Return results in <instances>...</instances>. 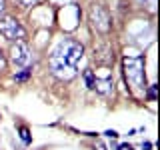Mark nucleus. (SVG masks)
<instances>
[{
	"instance_id": "f257e3e1",
	"label": "nucleus",
	"mask_w": 160,
	"mask_h": 150,
	"mask_svg": "<svg viewBox=\"0 0 160 150\" xmlns=\"http://www.w3.org/2000/svg\"><path fill=\"white\" fill-rule=\"evenodd\" d=\"M84 54V46L74 38H64L50 54V70L60 80H72L76 76V64Z\"/></svg>"
},
{
	"instance_id": "f03ea898",
	"label": "nucleus",
	"mask_w": 160,
	"mask_h": 150,
	"mask_svg": "<svg viewBox=\"0 0 160 150\" xmlns=\"http://www.w3.org/2000/svg\"><path fill=\"white\" fill-rule=\"evenodd\" d=\"M124 66V76H126L128 84L138 92L146 90V72H144V60L140 56H126L122 60Z\"/></svg>"
},
{
	"instance_id": "7ed1b4c3",
	"label": "nucleus",
	"mask_w": 160,
	"mask_h": 150,
	"mask_svg": "<svg viewBox=\"0 0 160 150\" xmlns=\"http://www.w3.org/2000/svg\"><path fill=\"white\" fill-rule=\"evenodd\" d=\"M10 60H12L16 66L26 68L28 64L32 62V52H30L28 44L22 42V40H16V44H12V48H10Z\"/></svg>"
},
{
	"instance_id": "20e7f679",
	"label": "nucleus",
	"mask_w": 160,
	"mask_h": 150,
	"mask_svg": "<svg viewBox=\"0 0 160 150\" xmlns=\"http://www.w3.org/2000/svg\"><path fill=\"white\" fill-rule=\"evenodd\" d=\"M0 34L8 40H22L26 36V30L20 26L18 20L14 18H2L0 20Z\"/></svg>"
},
{
	"instance_id": "39448f33",
	"label": "nucleus",
	"mask_w": 160,
	"mask_h": 150,
	"mask_svg": "<svg viewBox=\"0 0 160 150\" xmlns=\"http://www.w3.org/2000/svg\"><path fill=\"white\" fill-rule=\"evenodd\" d=\"M100 70H102L100 74H94V88L100 94H112L114 84H112V76H110L108 68H100Z\"/></svg>"
},
{
	"instance_id": "423d86ee",
	"label": "nucleus",
	"mask_w": 160,
	"mask_h": 150,
	"mask_svg": "<svg viewBox=\"0 0 160 150\" xmlns=\"http://www.w3.org/2000/svg\"><path fill=\"white\" fill-rule=\"evenodd\" d=\"M90 18H92V24H94V26H96L98 30H102V32L110 28L108 12L102 6H92V10H90Z\"/></svg>"
},
{
	"instance_id": "0eeeda50",
	"label": "nucleus",
	"mask_w": 160,
	"mask_h": 150,
	"mask_svg": "<svg viewBox=\"0 0 160 150\" xmlns=\"http://www.w3.org/2000/svg\"><path fill=\"white\" fill-rule=\"evenodd\" d=\"M84 82L88 88H94V70H84Z\"/></svg>"
},
{
	"instance_id": "6e6552de",
	"label": "nucleus",
	"mask_w": 160,
	"mask_h": 150,
	"mask_svg": "<svg viewBox=\"0 0 160 150\" xmlns=\"http://www.w3.org/2000/svg\"><path fill=\"white\" fill-rule=\"evenodd\" d=\"M18 130H20V138H22L24 142L28 144V142H30V136H28V128H26V126H20Z\"/></svg>"
},
{
	"instance_id": "1a4fd4ad",
	"label": "nucleus",
	"mask_w": 160,
	"mask_h": 150,
	"mask_svg": "<svg viewBox=\"0 0 160 150\" xmlns=\"http://www.w3.org/2000/svg\"><path fill=\"white\" fill-rule=\"evenodd\" d=\"M30 72H32V70H28V68H26V70H22V72H18L14 78H16V80H26V78L30 76Z\"/></svg>"
},
{
	"instance_id": "9d476101",
	"label": "nucleus",
	"mask_w": 160,
	"mask_h": 150,
	"mask_svg": "<svg viewBox=\"0 0 160 150\" xmlns=\"http://www.w3.org/2000/svg\"><path fill=\"white\" fill-rule=\"evenodd\" d=\"M148 98H150V100L156 98V84H152V86L148 88Z\"/></svg>"
},
{
	"instance_id": "9b49d317",
	"label": "nucleus",
	"mask_w": 160,
	"mask_h": 150,
	"mask_svg": "<svg viewBox=\"0 0 160 150\" xmlns=\"http://www.w3.org/2000/svg\"><path fill=\"white\" fill-rule=\"evenodd\" d=\"M18 2H20V4H24V6H32L36 0H18Z\"/></svg>"
},
{
	"instance_id": "f8f14e48",
	"label": "nucleus",
	"mask_w": 160,
	"mask_h": 150,
	"mask_svg": "<svg viewBox=\"0 0 160 150\" xmlns=\"http://www.w3.org/2000/svg\"><path fill=\"white\" fill-rule=\"evenodd\" d=\"M106 136H110V138H118V132H116V130H108Z\"/></svg>"
},
{
	"instance_id": "ddd939ff",
	"label": "nucleus",
	"mask_w": 160,
	"mask_h": 150,
	"mask_svg": "<svg viewBox=\"0 0 160 150\" xmlns=\"http://www.w3.org/2000/svg\"><path fill=\"white\" fill-rule=\"evenodd\" d=\"M4 66H6V60H4L2 52H0V70H4Z\"/></svg>"
},
{
	"instance_id": "4468645a",
	"label": "nucleus",
	"mask_w": 160,
	"mask_h": 150,
	"mask_svg": "<svg viewBox=\"0 0 160 150\" xmlns=\"http://www.w3.org/2000/svg\"><path fill=\"white\" fill-rule=\"evenodd\" d=\"M4 8H6V2H4V0H0V16H2V12H4Z\"/></svg>"
},
{
	"instance_id": "2eb2a0df",
	"label": "nucleus",
	"mask_w": 160,
	"mask_h": 150,
	"mask_svg": "<svg viewBox=\"0 0 160 150\" xmlns=\"http://www.w3.org/2000/svg\"><path fill=\"white\" fill-rule=\"evenodd\" d=\"M150 148H152V144H150V142H144L142 144V150H150Z\"/></svg>"
}]
</instances>
